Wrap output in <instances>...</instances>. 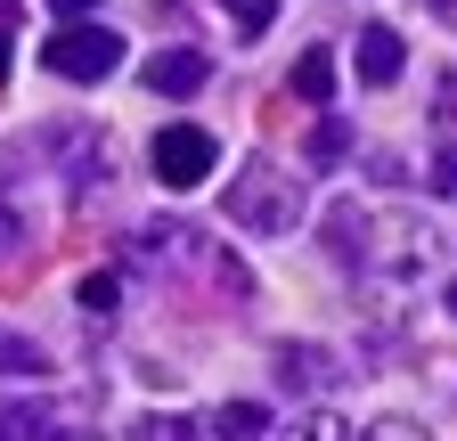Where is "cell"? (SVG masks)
Listing matches in <instances>:
<instances>
[{
    "mask_svg": "<svg viewBox=\"0 0 457 441\" xmlns=\"http://www.w3.org/2000/svg\"><path fill=\"white\" fill-rule=\"evenodd\" d=\"M327 254H335L343 270H360V254H368V204H360V196L327 204Z\"/></svg>",
    "mask_w": 457,
    "mask_h": 441,
    "instance_id": "7",
    "label": "cell"
},
{
    "mask_svg": "<svg viewBox=\"0 0 457 441\" xmlns=\"http://www.w3.org/2000/svg\"><path fill=\"white\" fill-rule=\"evenodd\" d=\"M41 66L57 74V82H106L114 66H123V33H106V25H57L49 41H41Z\"/></svg>",
    "mask_w": 457,
    "mask_h": 441,
    "instance_id": "3",
    "label": "cell"
},
{
    "mask_svg": "<svg viewBox=\"0 0 457 441\" xmlns=\"http://www.w3.org/2000/svg\"><path fill=\"white\" fill-rule=\"evenodd\" d=\"M9 41H17V0H0V82H9Z\"/></svg>",
    "mask_w": 457,
    "mask_h": 441,
    "instance_id": "19",
    "label": "cell"
},
{
    "mask_svg": "<svg viewBox=\"0 0 457 441\" xmlns=\"http://www.w3.org/2000/svg\"><path fill=\"white\" fill-rule=\"evenodd\" d=\"M25 245H33V220L17 212V196H9V188H0V270L25 262Z\"/></svg>",
    "mask_w": 457,
    "mask_h": 441,
    "instance_id": "13",
    "label": "cell"
},
{
    "mask_svg": "<svg viewBox=\"0 0 457 441\" xmlns=\"http://www.w3.org/2000/svg\"><path fill=\"white\" fill-rule=\"evenodd\" d=\"M425 17H441V25H457V0H425Z\"/></svg>",
    "mask_w": 457,
    "mask_h": 441,
    "instance_id": "23",
    "label": "cell"
},
{
    "mask_svg": "<svg viewBox=\"0 0 457 441\" xmlns=\"http://www.w3.org/2000/svg\"><path fill=\"white\" fill-rule=\"evenodd\" d=\"M441 270V229L425 212H376L368 204V254H360V279H384V287H417Z\"/></svg>",
    "mask_w": 457,
    "mask_h": 441,
    "instance_id": "1",
    "label": "cell"
},
{
    "mask_svg": "<svg viewBox=\"0 0 457 441\" xmlns=\"http://www.w3.org/2000/svg\"><path fill=\"white\" fill-rule=\"evenodd\" d=\"M228 220L237 229H253V237H286L303 220V188H295V172H278V163H245L237 180H228Z\"/></svg>",
    "mask_w": 457,
    "mask_h": 441,
    "instance_id": "2",
    "label": "cell"
},
{
    "mask_svg": "<svg viewBox=\"0 0 457 441\" xmlns=\"http://www.w3.org/2000/svg\"><path fill=\"white\" fill-rule=\"evenodd\" d=\"M212 433H220V441H278V425H270L262 401H228V409L212 417Z\"/></svg>",
    "mask_w": 457,
    "mask_h": 441,
    "instance_id": "10",
    "label": "cell"
},
{
    "mask_svg": "<svg viewBox=\"0 0 457 441\" xmlns=\"http://www.w3.org/2000/svg\"><path fill=\"white\" fill-rule=\"evenodd\" d=\"M17 376H49V352L17 327H0V384H17Z\"/></svg>",
    "mask_w": 457,
    "mask_h": 441,
    "instance_id": "11",
    "label": "cell"
},
{
    "mask_svg": "<svg viewBox=\"0 0 457 441\" xmlns=\"http://www.w3.org/2000/svg\"><path fill=\"white\" fill-rule=\"evenodd\" d=\"M303 147H311V163H335V155H343V147H352V131H343V123H335V115H319V123H311V139H303Z\"/></svg>",
    "mask_w": 457,
    "mask_h": 441,
    "instance_id": "15",
    "label": "cell"
},
{
    "mask_svg": "<svg viewBox=\"0 0 457 441\" xmlns=\"http://www.w3.org/2000/svg\"><path fill=\"white\" fill-rule=\"evenodd\" d=\"M220 9L237 17L245 33H270V25H278V0H220Z\"/></svg>",
    "mask_w": 457,
    "mask_h": 441,
    "instance_id": "17",
    "label": "cell"
},
{
    "mask_svg": "<svg viewBox=\"0 0 457 441\" xmlns=\"http://www.w3.org/2000/svg\"><path fill=\"white\" fill-rule=\"evenodd\" d=\"M278 441H352V425H343L335 409H311V417H295V425H286Z\"/></svg>",
    "mask_w": 457,
    "mask_h": 441,
    "instance_id": "14",
    "label": "cell"
},
{
    "mask_svg": "<svg viewBox=\"0 0 457 441\" xmlns=\"http://www.w3.org/2000/svg\"><path fill=\"white\" fill-rule=\"evenodd\" d=\"M352 66H360L368 90H384V82H400V66H409V41H400L392 25H368V33L352 41Z\"/></svg>",
    "mask_w": 457,
    "mask_h": 441,
    "instance_id": "6",
    "label": "cell"
},
{
    "mask_svg": "<svg viewBox=\"0 0 457 441\" xmlns=\"http://www.w3.org/2000/svg\"><path fill=\"white\" fill-rule=\"evenodd\" d=\"M147 163H155L163 188H204L212 163H220V139H212L204 123H163V131L147 139Z\"/></svg>",
    "mask_w": 457,
    "mask_h": 441,
    "instance_id": "4",
    "label": "cell"
},
{
    "mask_svg": "<svg viewBox=\"0 0 457 441\" xmlns=\"http://www.w3.org/2000/svg\"><path fill=\"white\" fill-rule=\"evenodd\" d=\"M433 188H441V196H457V155H449V147L433 155Z\"/></svg>",
    "mask_w": 457,
    "mask_h": 441,
    "instance_id": "21",
    "label": "cell"
},
{
    "mask_svg": "<svg viewBox=\"0 0 457 441\" xmlns=\"http://www.w3.org/2000/svg\"><path fill=\"white\" fill-rule=\"evenodd\" d=\"M295 98H311V106L335 98V49H303L295 58Z\"/></svg>",
    "mask_w": 457,
    "mask_h": 441,
    "instance_id": "12",
    "label": "cell"
},
{
    "mask_svg": "<svg viewBox=\"0 0 457 441\" xmlns=\"http://www.w3.org/2000/svg\"><path fill=\"white\" fill-rule=\"evenodd\" d=\"M441 303H449V319H457V279H449V295H441Z\"/></svg>",
    "mask_w": 457,
    "mask_h": 441,
    "instance_id": "24",
    "label": "cell"
},
{
    "mask_svg": "<svg viewBox=\"0 0 457 441\" xmlns=\"http://www.w3.org/2000/svg\"><path fill=\"white\" fill-rule=\"evenodd\" d=\"M49 9L66 17V25H90V9H98V0H49Z\"/></svg>",
    "mask_w": 457,
    "mask_h": 441,
    "instance_id": "22",
    "label": "cell"
},
{
    "mask_svg": "<svg viewBox=\"0 0 457 441\" xmlns=\"http://www.w3.org/2000/svg\"><path fill=\"white\" fill-rule=\"evenodd\" d=\"M114 295H123V279H114V270L82 279V311H90V319H106V311H114Z\"/></svg>",
    "mask_w": 457,
    "mask_h": 441,
    "instance_id": "16",
    "label": "cell"
},
{
    "mask_svg": "<svg viewBox=\"0 0 457 441\" xmlns=\"http://www.w3.org/2000/svg\"><path fill=\"white\" fill-rule=\"evenodd\" d=\"M368 441H433V433L409 425V417H384V425H368Z\"/></svg>",
    "mask_w": 457,
    "mask_h": 441,
    "instance_id": "18",
    "label": "cell"
},
{
    "mask_svg": "<svg viewBox=\"0 0 457 441\" xmlns=\"http://www.w3.org/2000/svg\"><path fill=\"white\" fill-rule=\"evenodd\" d=\"M0 441H74L57 409H33V401H0Z\"/></svg>",
    "mask_w": 457,
    "mask_h": 441,
    "instance_id": "8",
    "label": "cell"
},
{
    "mask_svg": "<svg viewBox=\"0 0 457 441\" xmlns=\"http://www.w3.org/2000/svg\"><path fill=\"white\" fill-rule=\"evenodd\" d=\"M139 82H147L155 98H196V90L212 82V58H204V49H155V58L139 66Z\"/></svg>",
    "mask_w": 457,
    "mask_h": 441,
    "instance_id": "5",
    "label": "cell"
},
{
    "mask_svg": "<svg viewBox=\"0 0 457 441\" xmlns=\"http://www.w3.org/2000/svg\"><path fill=\"white\" fill-rule=\"evenodd\" d=\"M139 441H196V425H171V417H155V425H139Z\"/></svg>",
    "mask_w": 457,
    "mask_h": 441,
    "instance_id": "20",
    "label": "cell"
},
{
    "mask_svg": "<svg viewBox=\"0 0 457 441\" xmlns=\"http://www.w3.org/2000/svg\"><path fill=\"white\" fill-rule=\"evenodd\" d=\"M335 360L319 344H278V384H295V393H311V384H327Z\"/></svg>",
    "mask_w": 457,
    "mask_h": 441,
    "instance_id": "9",
    "label": "cell"
}]
</instances>
